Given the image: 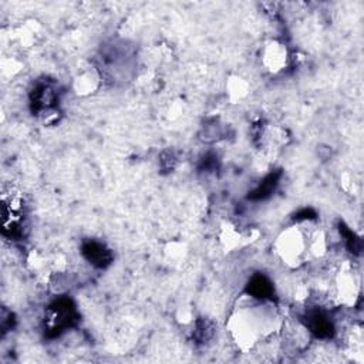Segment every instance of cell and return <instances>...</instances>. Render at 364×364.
<instances>
[{
	"mask_svg": "<svg viewBox=\"0 0 364 364\" xmlns=\"http://www.w3.org/2000/svg\"><path fill=\"white\" fill-rule=\"evenodd\" d=\"M334 282L338 301L344 306H354L360 293V282L351 264L344 263L337 272Z\"/></svg>",
	"mask_w": 364,
	"mask_h": 364,
	"instance_id": "3957f363",
	"label": "cell"
},
{
	"mask_svg": "<svg viewBox=\"0 0 364 364\" xmlns=\"http://www.w3.org/2000/svg\"><path fill=\"white\" fill-rule=\"evenodd\" d=\"M226 94L233 102L242 101L249 94V82L239 75H232L226 82Z\"/></svg>",
	"mask_w": 364,
	"mask_h": 364,
	"instance_id": "52a82bcc",
	"label": "cell"
},
{
	"mask_svg": "<svg viewBox=\"0 0 364 364\" xmlns=\"http://www.w3.org/2000/svg\"><path fill=\"white\" fill-rule=\"evenodd\" d=\"M101 77L94 67L78 70L73 80V87L78 95H90L100 87Z\"/></svg>",
	"mask_w": 364,
	"mask_h": 364,
	"instance_id": "8992f818",
	"label": "cell"
},
{
	"mask_svg": "<svg viewBox=\"0 0 364 364\" xmlns=\"http://www.w3.org/2000/svg\"><path fill=\"white\" fill-rule=\"evenodd\" d=\"M310 229L304 225H291L277 235L273 247L286 266L294 269L309 260Z\"/></svg>",
	"mask_w": 364,
	"mask_h": 364,
	"instance_id": "7a4b0ae2",
	"label": "cell"
},
{
	"mask_svg": "<svg viewBox=\"0 0 364 364\" xmlns=\"http://www.w3.org/2000/svg\"><path fill=\"white\" fill-rule=\"evenodd\" d=\"M226 327L236 346L249 351L279 331L283 327V318L273 301L249 293L237 299Z\"/></svg>",
	"mask_w": 364,
	"mask_h": 364,
	"instance_id": "6da1fadb",
	"label": "cell"
},
{
	"mask_svg": "<svg viewBox=\"0 0 364 364\" xmlns=\"http://www.w3.org/2000/svg\"><path fill=\"white\" fill-rule=\"evenodd\" d=\"M262 65L272 74H277L287 67L289 50L280 40H269L260 51Z\"/></svg>",
	"mask_w": 364,
	"mask_h": 364,
	"instance_id": "277c9868",
	"label": "cell"
},
{
	"mask_svg": "<svg viewBox=\"0 0 364 364\" xmlns=\"http://www.w3.org/2000/svg\"><path fill=\"white\" fill-rule=\"evenodd\" d=\"M250 236L249 233L243 232L242 229H239L237 225L230 223V222H225L220 225V230H219V240L220 245L226 249V250H235L237 247H242L243 245L250 242Z\"/></svg>",
	"mask_w": 364,
	"mask_h": 364,
	"instance_id": "5b68a950",
	"label": "cell"
}]
</instances>
